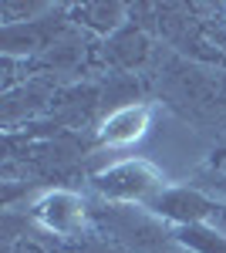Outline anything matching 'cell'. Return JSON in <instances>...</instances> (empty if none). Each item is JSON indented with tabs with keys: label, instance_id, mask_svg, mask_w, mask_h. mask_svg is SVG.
<instances>
[{
	"label": "cell",
	"instance_id": "9c48e42d",
	"mask_svg": "<svg viewBox=\"0 0 226 253\" xmlns=\"http://www.w3.org/2000/svg\"><path fill=\"white\" fill-rule=\"evenodd\" d=\"M68 10H71V20L78 27H88L94 34H115V31L125 27V10L129 7L98 0V3H78V7H68Z\"/></svg>",
	"mask_w": 226,
	"mask_h": 253
},
{
	"label": "cell",
	"instance_id": "5b68a950",
	"mask_svg": "<svg viewBox=\"0 0 226 253\" xmlns=\"http://www.w3.org/2000/svg\"><path fill=\"white\" fill-rule=\"evenodd\" d=\"M68 24L64 7H54L47 17H34L27 24H3L0 44H3V58H20V54H47L57 41L68 38Z\"/></svg>",
	"mask_w": 226,
	"mask_h": 253
},
{
	"label": "cell",
	"instance_id": "ba28073f",
	"mask_svg": "<svg viewBox=\"0 0 226 253\" xmlns=\"http://www.w3.org/2000/svg\"><path fill=\"white\" fill-rule=\"evenodd\" d=\"M145 58H149V34L138 24H125L122 31H115L112 38L105 41V61L112 68L132 71L135 64H142Z\"/></svg>",
	"mask_w": 226,
	"mask_h": 253
},
{
	"label": "cell",
	"instance_id": "8992f818",
	"mask_svg": "<svg viewBox=\"0 0 226 253\" xmlns=\"http://www.w3.org/2000/svg\"><path fill=\"white\" fill-rule=\"evenodd\" d=\"M216 199L206 196L199 186H166L162 193L152 199L149 213H155L166 226L179 230V226H196V223H209L216 213Z\"/></svg>",
	"mask_w": 226,
	"mask_h": 253
},
{
	"label": "cell",
	"instance_id": "3957f363",
	"mask_svg": "<svg viewBox=\"0 0 226 253\" xmlns=\"http://www.w3.org/2000/svg\"><path fill=\"white\" fill-rule=\"evenodd\" d=\"M166 95L186 115H223L226 112V71H199L182 64L166 78Z\"/></svg>",
	"mask_w": 226,
	"mask_h": 253
},
{
	"label": "cell",
	"instance_id": "6da1fadb",
	"mask_svg": "<svg viewBox=\"0 0 226 253\" xmlns=\"http://www.w3.org/2000/svg\"><path fill=\"white\" fill-rule=\"evenodd\" d=\"M91 226L108 236L129 253H166L176 250L172 226H166L145 206H125V203H94Z\"/></svg>",
	"mask_w": 226,
	"mask_h": 253
},
{
	"label": "cell",
	"instance_id": "7c38bea8",
	"mask_svg": "<svg viewBox=\"0 0 226 253\" xmlns=\"http://www.w3.org/2000/svg\"><path fill=\"white\" fill-rule=\"evenodd\" d=\"M199 189H203V193H220V196H226V169H209V172H199Z\"/></svg>",
	"mask_w": 226,
	"mask_h": 253
},
{
	"label": "cell",
	"instance_id": "4fadbf2b",
	"mask_svg": "<svg viewBox=\"0 0 226 253\" xmlns=\"http://www.w3.org/2000/svg\"><path fill=\"white\" fill-rule=\"evenodd\" d=\"M166 253H176V250H166Z\"/></svg>",
	"mask_w": 226,
	"mask_h": 253
},
{
	"label": "cell",
	"instance_id": "8fae6325",
	"mask_svg": "<svg viewBox=\"0 0 226 253\" xmlns=\"http://www.w3.org/2000/svg\"><path fill=\"white\" fill-rule=\"evenodd\" d=\"M41 243L47 247V253H129L122 250L118 243H112L108 236H101L98 230H91V233L85 236H75V240H57V236H38Z\"/></svg>",
	"mask_w": 226,
	"mask_h": 253
},
{
	"label": "cell",
	"instance_id": "30bf717a",
	"mask_svg": "<svg viewBox=\"0 0 226 253\" xmlns=\"http://www.w3.org/2000/svg\"><path fill=\"white\" fill-rule=\"evenodd\" d=\"M176 247L189 253H226V236L213 226V223H196V226H179L172 230Z\"/></svg>",
	"mask_w": 226,
	"mask_h": 253
},
{
	"label": "cell",
	"instance_id": "52a82bcc",
	"mask_svg": "<svg viewBox=\"0 0 226 253\" xmlns=\"http://www.w3.org/2000/svg\"><path fill=\"white\" fill-rule=\"evenodd\" d=\"M152 122V105H125V108H115L112 115L101 118V125L94 128V145L98 149H125L149 132Z\"/></svg>",
	"mask_w": 226,
	"mask_h": 253
},
{
	"label": "cell",
	"instance_id": "277c9868",
	"mask_svg": "<svg viewBox=\"0 0 226 253\" xmlns=\"http://www.w3.org/2000/svg\"><path fill=\"white\" fill-rule=\"evenodd\" d=\"M31 219L47 236L57 240H75L91 233V203L71 189H51L31 203Z\"/></svg>",
	"mask_w": 226,
	"mask_h": 253
},
{
	"label": "cell",
	"instance_id": "7a4b0ae2",
	"mask_svg": "<svg viewBox=\"0 0 226 253\" xmlns=\"http://www.w3.org/2000/svg\"><path fill=\"white\" fill-rule=\"evenodd\" d=\"M91 189L101 196V203H125V206H149L155 196L166 189L162 172L145 159H129L108 166L91 175Z\"/></svg>",
	"mask_w": 226,
	"mask_h": 253
}]
</instances>
